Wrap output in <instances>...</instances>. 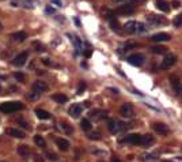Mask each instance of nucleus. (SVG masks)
Masks as SVG:
<instances>
[{
	"label": "nucleus",
	"mask_w": 182,
	"mask_h": 162,
	"mask_svg": "<svg viewBox=\"0 0 182 162\" xmlns=\"http://www.w3.org/2000/svg\"><path fill=\"white\" fill-rule=\"evenodd\" d=\"M129 125L125 123H121L118 120L116 119H110L107 121V130L112 132V134H120V132H123V131L128 130Z\"/></svg>",
	"instance_id": "nucleus-1"
},
{
	"label": "nucleus",
	"mask_w": 182,
	"mask_h": 162,
	"mask_svg": "<svg viewBox=\"0 0 182 162\" xmlns=\"http://www.w3.org/2000/svg\"><path fill=\"white\" fill-rule=\"evenodd\" d=\"M22 109H23V104L19 102V101H10V102L0 104V110L3 113H12Z\"/></svg>",
	"instance_id": "nucleus-2"
},
{
	"label": "nucleus",
	"mask_w": 182,
	"mask_h": 162,
	"mask_svg": "<svg viewBox=\"0 0 182 162\" xmlns=\"http://www.w3.org/2000/svg\"><path fill=\"white\" fill-rule=\"evenodd\" d=\"M135 12V6L133 3H124V4H120L118 7L116 8V14L120 15H130Z\"/></svg>",
	"instance_id": "nucleus-3"
},
{
	"label": "nucleus",
	"mask_w": 182,
	"mask_h": 162,
	"mask_svg": "<svg viewBox=\"0 0 182 162\" xmlns=\"http://www.w3.org/2000/svg\"><path fill=\"white\" fill-rule=\"evenodd\" d=\"M177 61V56L175 55H167L165 59L162 60L161 66H159V70H170Z\"/></svg>",
	"instance_id": "nucleus-4"
},
{
	"label": "nucleus",
	"mask_w": 182,
	"mask_h": 162,
	"mask_svg": "<svg viewBox=\"0 0 182 162\" xmlns=\"http://www.w3.org/2000/svg\"><path fill=\"white\" fill-rule=\"evenodd\" d=\"M128 63L132 64V66H135V67H140V66H143L144 64V56L141 55V53H135V55H130L129 57H128Z\"/></svg>",
	"instance_id": "nucleus-5"
},
{
	"label": "nucleus",
	"mask_w": 182,
	"mask_h": 162,
	"mask_svg": "<svg viewBox=\"0 0 182 162\" xmlns=\"http://www.w3.org/2000/svg\"><path fill=\"white\" fill-rule=\"evenodd\" d=\"M120 114L126 119H130V117L135 116V110H133V106L130 104H124L121 108H120Z\"/></svg>",
	"instance_id": "nucleus-6"
},
{
	"label": "nucleus",
	"mask_w": 182,
	"mask_h": 162,
	"mask_svg": "<svg viewBox=\"0 0 182 162\" xmlns=\"http://www.w3.org/2000/svg\"><path fill=\"white\" fill-rule=\"evenodd\" d=\"M120 142H126L129 145H141V135L139 134H130L125 136V139H121Z\"/></svg>",
	"instance_id": "nucleus-7"
},
{
	"label": "nucleus",
	"mask_w": 182,
	"mask_h": 162,
	"mask_svg": "<svg viewBox=\"0 0 182 162\" xmlns=\"http://www.w3.org/2000/svg\"><path fill=\"white\" fill-rule=\"evenodd\" d=\"M27 57H29V53L27 52L19 53V55H18V56H15V59L12 60V64H14V66H16V67H21V66L26 64V61H27Z\"/></svg>",
	"instance_id": "nucleus-8"
},
{
	"label": "nucleus",
	"mask_w": 182,
	"mask_h": 162,
	"mask_svg": "<svg viewBox=\"0 0 182 162\" xmlns=\"http://www.w3.org/2000/svg\"><path fill=\"white\" fill-rule=\"evenodd\" d=\"M151 40L155 41V42H165V41H170L171 40V35L168 33H156V34H154L151 37Z\"/></svg>",
	"instance_id": "nucleus-9"
},
{
	"label": "nucleus",
	"mask_w": 182,
	"mask_h": 162,
	"mask_svg": "<svg viewBox=\"0 0 182 162\" xmlns=\"http://www.w3.org/2000/svg\"><path fill=\"white\" fill-rule=\"evenodd\" d=\"M137 25H139V22L129 21L124 25V30H125L126 33H129V34H136L137 33Z\"/></svg>",
	"instance_id": "nucleus-10"
},
{
	"label": "nucleus",
	"mask_w": 182,
	"mask_h": 162,
	"mask_svg": "<svg viewBox=\"0 0 182 162\" xmlns=\"http://www.w3.org/2000/svg\"><path fill=\"white\" fill-rule=\"evenodd\" d=\"M82 112H83V105H80V104H74L68 109V113L72 117H79V114H82Z\"/></svg>",
	"instance_id": "nucleus-11"
},
{
	"label": "nucleus",
	"mask_w": 182,
	"mask_h": 162,
	"mask_svg": "<svg viewBox=\"0 0 182 162\" xmlns=\"http://www.w3.org/2000/svg\"><path fill=\"white\" fill-rule=\"evenodd\" d=\"M152 128H154L155 132L159 135H167L168 134V127L163 123H154L152 124Z\"/></svg>",
	"instance_id": "nucleus-12"
},
{
	"label": "nucleus",
	"mask_w": 182,
	"mask_h": 162,
	"mask_svg": "<svg viewBox=\"0 0 182 162\" xmlns=\"http://www.w3.org/2000/svg\"><path fill=\"white\" fill-rule=\"evenodd\" d=\"M33 90L37 93H44L48 90V85L42 81H35L34 83H33Z\"/></svg>",
	"instance_id": "nucleus-13"
},
{
	"label": "nucleus",
	"mask_w": 182,
	"mask_h": 162,
	"mask_svg": "<svg viewBox=\"0 0 182 162\" xmlns=\"http://www.w3.org/2000/svg\"><path fill=\"white\" fill-rule=\"evenodd\" d=\"M147 21L150 23H152V25H163V23H166V21L162 17H158V15H154V14L147 15Z\"/></svg>",
	"instance_id": "nucleus-14"
},
{
	"label": "nucleus",
	"mask_w": 182,
	"mask_h": 162,
	"mask_svg": "<svg viewBox=\"0 0 182 162\" xmlns=\"http://www.w3.org/2000/svg\"><path fill=\"white\" fill-rule=\"evenodd\" d=\"M155 143V138L152 136V135L147 134V135H143L141 136V145L144 146V147H150V146H152Z\"/></svg>",
	"instance_id": "nucleus-15"
},
{
	"label": "nucleus",
	"mask_w": 182,
	"mask_h": 162,
	"mask_svg": "<svg viewBox=\"0 0 182 162\" xmlns=\"http://www.w3.org/2000/svg\"><path fill=\"white\" fill-rule=\"evenodd\" d=\"M156 8L163 12H168L170 11V4L166 0H156Z\"/></svg>",
	"instance_id": "nucleus-16"
},
{
	"label": "nucleus",
	"mask_w": 182,
	"mask_h": 162,
	"mask_svg": "<svg viewBox=\"0 0 182 162\" xmlns=\"http://www.w3.org/2000/svg\"><path fill=\"white\" fill-rule=\"evenodd\" d=\"M56 145H57V147H59L61 151H67V150L70 148V142L65 140V139H63V138H59V139H57Z\"/></svg>",
	"instance_id": "nucleus-17"
},
{
	"label": "nucleus",
	"mask_w": 182,
	"mask_h": 162,
	"mask_svg": "<svg viewBox=\"0 0 182 162\" xmlns=\"http://www.w3.org/2000/svg\"><path fill=\"white\" fill-rule=\"evenodd\" d=\"M7 132H8V135L10 136H14V138H18V139H23V138L26 136L22 131H19V130H16V128H8L7 130Z\"/></svg>",
	"instance_id": "nucleus-18"
},
{
	"label": "nucleus",
	"mask_w": 182,
	"mask_h": 162,
	"mask_svg": "<svg viewBox=\"0 0 182 162\" xmlns=\"http://www.w3.org/2000/svg\"><path fill=\"white\" fill-rule=\"evenodd\" d=\"M11 38L14 40V41H16V42H22V41H25L27 38V34L25 32H16L11 35Z\"/></svg>",
	"instance_id": "nucleus-19"
},
{
	"label": "nucleus",
	"mask_w": 182,
	"mask_h": 162,
	"mask_svg": "<svg viewBox=\"0 0 182 162\" xmlns=\"http://www.w3.org/2000/svg\"><path fill=\"white\" fill-rule=\"evenodd\" d=\"M107 18H109V22H110V26H112L113 30H114V32H120V23L116 19V17L110 14V15H107Z\"/></svg>",
	"instance_id": "nucleus-20"
},
{
	"label": "nucleus",
	"mask_w": 182,
	"mask_h": 162,
	"mask_svg": "<svg viewBox=\"0 0 182 162\" xmlns=\"http://www.w3.org/2000/svg\"><path fill=\"white\" fill-rule=\"evenodd\" d=\"M68 37H70L71 41L74 42V45H75V48H76L77 52L83 50V48H82V41H80V38H77L76 35H74V34H68Z\"/></svg>",
	"instance_id": "nucleus-21"
},
{
	"label": "nucleus",
	"mask_w": 182,
	"mask_h": 162,
	"mask_svg": "<svg viewBox=\"0 0 182 162\" xmlns=\"http://www.w3.org/2000/svg\"><path fill=\"white\" fill-rule=\"evenodd\" d=\"M88 116H90L91 119H98V120L99 119H105L106 112H102V110H99V109H95V110H91Z\"/></svg>",
	"instance_id": "nucleus-22"
},
{
	"label": "nucleus",
	"mask_w": 182,
	"mask_h": 162,
	"mask_svg": "<svg viewBox=\"0 0 182 162\" xmlns=\"http://www.w3.org/2000/svg\"><path fill=\"white\" fill-rule=\"evenodd\" d=\"M18 154L21 155V157H23V158L29 157V155H30V148H29V146H26V145L19 146V147H18Z\"/></svg>",
	"instance_id": "nucleus-23"
},
{
	"label": "nucleus",
	"mask_w": 182,
	"mask_h": 162,
	"mask_svg": "<svg viewBox=\"0 0 182 162\" xmlns=\"http://www.w3.org/2000/svg\"><path fill=\"white\" fill-rule=\"evenodd\" d=\"M34 112H35V114H37V117H38V119H41V120L50 119V113L46 112V110H44V109H35Z\"/></svg>",
	"instance_id": "nucleus-24"
},
{
	"label": "nucleus",
	"mask_w": 182,
	"mask_h": 162,
	"mask_svg": "<svg viewBox=\"0 0 182 162\" xmlns=\"http://www.w3.org/2000/svg\"><path fill=\"white\" fill-rule=\"evenodd\" d=\"M52 98L56 101L57 104H65L67 101H68V98H67L65 94H61V93H59V94H53Z\"/></svg>",
	"instance_id": "nucleus-25"
},
{
	"label": "nucleus",
	"mask_w": 182,
	"mask_h": 162,
	"mask_svg": "<svg viewBox=\"0 0 182 162\" xmlns=\"http://www.w3.org/2000/svg\"><path fill=\"white\" fill-rule=\"evenodd\" d=\"M168 82H170V83H171V86H173V89H175V90H178V82H179V79L177 76H175V75H171V76L168 78Z\"/></svg>",
	"instance_id": "nucleus-26"
},
{
	"label": "nucleus",
	"mask_w": 182,
	"mask_h": 162,
	"mask_svg": "<svg viewBox=\"0 0 182 162\" xmlns=\"http://www.w3.org/2000/svg\"><path fill=\"white\" fill-rule=\"evenodd\" d=\"M34 143L38 147H45V140H44V138L39 136V135H35L34 136Z\"/></svg>",
	"instance_id": "nucleus-27"
},
{
	"label": "nucleus",
	"mask_w": 182,
	"mask_h": 162,
	"mask_svg": "<svg viewBox=\"0 0 182 162\" xmlns=\"http://www.w3.org/2000/svg\"><path fill=\"white\" fill-rule=\"evenodd\" d=\"M80 125H82V128H83L84 131H91V128H92V125H91V123H90V120H87V119L82 120Z\"/></svg>",
	"instance_id": "nucleus-28"
},
{
	"label": "nucleus",
	"mask_w": 182,
	"mask_h": 162,
	"mask_svg": "<svg viewBox=\"0 0 182 162\" xmlns=\"http://www.w3.org/2000/svg\"><path fill=\"white\" fill-rule=\"evenodd\" d=\"M151 50H152V53L162 55V53L166 52V48H165V46H161V45H156V46H152V48H151Z\"/></svg>",
	"instance_id": "nucleus-29"
},
{
	"label": "nucleus",
	"mask_w": 182,
	"mask_h": 162,
	"mask_svg": "<svg viewBox=\"0 0 182 162\" xmlns=\"http://www.w3.org/2000/svg\"><path fill=\"white\" fill-rule=\"evenodd\" d=\"M61 128H63L64 130V132H65V134H74V127H72V125H71V124H67V123H63L61 124Z\"/></svg>",
	"instance_id": "nucleus-30"
},
{
	"label": "nucleus",
	"mask_w": 182,
	"mask_h": 162,
	"mask_svg": "<svg viewBox=\"0 0 182 162\" xmlns=\"http://www.w3.org/2000/svg\"><path fill=\"white\" fill-rule=\"evenodd\" d=\"M173 23H174L175 27H181L182 26V14L177 15V17L174 18V21H173Z\"/></svg>",
	"instance_id": "nucleus-31"
},
{
	"label": "nucleus",
	"mask_w": 182,
	"mask_h": 162,
	"mask_svg": "<svg viewBox=\"0 0 182 162\" xmlns=\"http://www.w3.org/2000/svg\"><path fill=\"white\" fill-rule=\"evenodd\" d=\"M15 79H16L18 82H25L26 81V75L23 74V72H15Z\"/></svg>",
	"instance_id": "nucleus-32"
},
{
	"label": "nucleus",
	"mask_w": 182,
	"mask_h": 162,
	"mask_svg": "<svg viewBox=\"0 0 182 162\" xmlns=\"http://www.w3.org/2000/svg\"><path fill=\"white\" fill-rule=\"evenodd\" d=\"M88 139L90 140H99L101 139V134L99 132H91V134H88Z\"/></svg>",
	"instance_id": "nucleus-33"
},
{
	"label": "nucleus",
	"mask_w": 182,
	"mask_h": 162,
	"mask_svg": "<svg viewBox=\"0 0 182 162\" xmlns=\"http://www.w3.org/2000/svg\"><path fill=\"white\" fill-rule=\"evenodd\" d=\"M136 46H137L136 42H126V44H124L123 50L125 52V50H129V49H132V48H136Z\"/></svg>",
	"instance_id": "nucleus-34"
},
{
	"label": "nucleus",
	"mask_w": 182,
	"mask_h": 162,
	"mask_svg": "<svg viewBox=\"0 0 182 162\" xmlns=\"http://www.w3.org/2000/svg\"><path fill=\"white\" fill-rule=\"evenodd\" d=\"M45 155H46V158L50 159V161H53V162H56L57 159H59V158H57V155H56V154H53V153H50V151H48Z\"/></svg>",
	"instance_id": "nucleus-35"
},
{
	"label": "nucleus",
	"mask_w": 182,
	"mask_h": 162,
	"mask_svg": "<svg viewBox=\"0 0 182 162\" xmlns=\"http://www.w3.org/2000/svg\"><path fill=\"white\" fill-rule=\"evenodd\" d=\"M158 158V154H144V159H148V161H154Z\"/></svg>",
	"instance_id": "nucleus-36"
},
{
	"label": "nucleus",
	"mask_w": 182,
	"mask_h": 162,
	"mask_svg": "<svg viewBox=\"0 0 182 162\" xmlns=\"http://www.w3.org/2000/svg\"><path fill=\"white\" fill-rule=\"evenodd\" d=\"M29 98L33 99V101H35V99H38L39 98V94L37 91H32L30 94H29Z\"/></svg>",
	"instance_id": "nucleus-37"
},
{
	"label": "nucleus",
	"mask_w": 182,
	"mask_h": 162,
	"mask_svg": "<svg viewBox=\"0 0 182 162\" xmlns=\"http://www.w3.org/2000/svg\"><path fill=\"white\" fill-rule=\"evenodd\" d=\"M33 46H34L35 50H38V52H42V50L45 49V48H44V46H42L39 42H33Z\"/></svg>",
	"instance_id": "nucleus-38"
},
{
	"label": "nucleus",
	"mask_w": 182,
	"mask_h": 162,
	"mask_svg": "<svg viewBox=\"0 0 182 162\" xmlns=\"http://www.w3.org/2000/svg\"><path fill=\"white\" fill-rule=\"evenodd\" d=\"M84 90H86V83H84V82H80V85H79V89H77V94H82Z\"/></svg>",
	"instance_id": "nucleus-39"
},
{
	"label": "nucleus",
	"mask_w": 182,
	"mask_h": 162,
	"mask_svg": "<svg viewBox=\"0 0 182 162\" xmlns=\"http://www.w3.org/2000/svg\"><path fill=\"white\" fill-rule=\"evenodd\" d=\"M18 123L21 124V125H22V127H23V128H26V130H30V127H29V124L26 123V121H23V120H21V119H19V120H18Z\"/></svg>",
	"instance_id": "nucleus-40"
},
{
	"label": "nucleus",
	"mask_w": 182,
	"mask_h": 162,
	"mask_svg": "<svg viewBox=\"0 0 182 162\" xmlns=\"http://www.w3.org/2000/svg\"><path fill=\"white\" fill-rule=\"evenodd\" d=\"M34 162H45V159L42 158V155H35V157H34Z\"/></svg>",
	"instance_id": "nucleus-41"
},
{
	"label": "nucleus",
	"mask_w": 182,
	"mask_h": 162,
	"mask_svg": "<svg viewBox=\"0 0 182 162\" xmlns=\"http://www.w3.org/2000/svg\"><path fill=\"white\" fill-rule=\"evenodd\" d=\"M83 55H84V57H91V49H84Z\"/></svg>",
	"instance_id": "nucleus-42"
},
{
	"label": "nucleus",
	"mask_w": 182,
	"mask_h": 162,
	"mask_svg": "<svg viewBox=\"0 0 182 162\" xmlns=\"http://www.w3.org/2000/svg\"><path fill=\"white\" fill-rule=\"evenodd\" d=\"M45 12H46V14H53V12H54V8H52V7H49V6H48V7L45 8Z\"/></svg>",
	"instance_id": "nucleus-43"
},
{
	"label": "nucleus",
	"mask_w": 182,
	"mask_h": 162,
	"mask_svg": "<svg viewBox=\"0 0 182 162\" xmlns=\"http://www.w3.org/2000/svg\"><path fill=\"white\" fill-rule=\"evenodd\" d=\"M179 6H181V3H179L178 0H174V1H173V7L174 8H179Z\"/></svg>",
	"instance_id": "nucleus-44"
},
{
	"label": "nucleus",
	"mask_w": 182,
	"mask_h": 162,
	"mask_svg": "<svg viewBox=\"0 0 182 162\" xmlns=\"http://www.w3.org/2000/svg\"><path fill=\"white\" fill-rule=\"evenodd\" d=\"M42 63L45 64V66H50L52 61H50V59H42Z\"/></svg>",
	"instance_id": "nucleus-45"
},
{
	"label": "nucleus",
	"mask_w": 182,
	"mask_h": 162,
	"mask_svg": "<svg viewBox=\"0 0 182 162\" xmlns=\"http://www.w3.org/2000/svg\"><path fill=\"white\" fill-rule=\"evenodd\" d=\"M144 0H128V3H143Z\"/></svg>",
	"instance_id": "nucleus-46"
},
{
	"label": "nucleus",
	"mask_w": 182,
	"mask_h": 162,
	"mask_svg": "<svg viewBox=\"0 0 182 162\" xmlns=\"http://www.w3.org/2000/svg\"><path fill=\"white\" fill-rule=\"evenodd\" d=\"M11 6H12V7H18V1L12 0V1H11Z\"/></svg>",
	"instance_id": "nucleus-47"
},
{
	"label": "nucleus",
	"mask_w": 182,
	"mask_h": 162,
	"mask_svg": "<svg viewBox=\"0 0 182 162\" xmlns=\"http://www.w3.org/2000/svg\"><path fill=\"white\" fill-rule=\"evenodd\" d=\"M109 90H110V91H113L114 94H118V90H117V89H112V87H110Z\"/></svg>",
	"instance_id": "nucleus-48"
},
{
	"label": "nucleus",
	"mask_w": 182,
	"mask_h": 162,
	"mask_svg": "<svg viewBox=\"0 0 182 162\" xmlns=\"http://www.w3.org/2000/svg\"><path fill=\"white\" fill-rule=\"evenodd\" d=\"M53 3L56 4V6H59V7H60V6H61V1H60V0H54Z\"/></svg>",
	"instance_id": "nucleus-49"
},
{
	"label": "nucleus",
	"mask_w": 182,
	"mask_h": 162,
	"mask_svg": "<svg viewBox=\"0 0 182 162\" xmlns=\"http://www.w3.org/2000/svg\"><path fill=\"white\" fill-rule=\"evenodd\" d=\"M110 162H121V161H120L118 158H116V157H114V158H112V161H110Z\"/></svg>",
	"instance_id": "nucleus-50"
},
{
	"label": "nucleus",
	"mask_w": 182,
	"mask_h": 162,
	"mask_svg": "<svg viewBox=\"0 0 182 162\" xmlns=\"http://www.w3.org/2000/svg\"><path fill=\"white\" fill-rule=\"evenodd\" d=\"M75 23H76L77 26H80V21H79V19H77V18H75Z\"/></svg>",
	"instance_id": "nucleus-51"
},
{
	"label": "nucleus",
	"mask_w": 182,
	"mask_h": 162,
	"mask_svg": "<svg viewBox=\"0 0 182 162\" xmlns=\"http://www.w3.org/2000/svg\"><path fill=\"white\" fill-rule=\"evenodd\" d=\"M179 93H181V97H182V86H181V89H179Z\"/></svg>",
	"instance_id": "nucleus-52"
},
{
	"label": "nucleus",
	"mask_w": 182,
	"mask_h": 162,
	"mask_svg": "<svg viewBox=\"0 0 182 162\" xmlns=\"http://www.w3.org/2000/svg\"><path fill=\"white\" fill-rule=\"evenodd\" d=\"M163 162H173V161H163Z\"/></svg>",
	"instance_id": "nucleus-53"
},
{
	"label": "nucleus",
	"mask_w": 182,
	"mask_h": 162,
	"mask_svg": "<svg viewBox=\"0 0 182 162\" xmlns=\"http://www.w3.org/2000/svg\"><path fill=\"white\" fill-rule=\"evenodd\" d=\"M0 30H1V23H0Z\"/></svg>",
	"instance_id": "nucleus-54"
},
{
	"label": "nucleus",
	"mask_w": 182,
	"mask_h": 162,
	"mask_svg": "<svg viewBox=\"0 0 182 162\" xmlns=\"http://www.w3.org/2000/svg\"><path fill=\"white\" fill-rule=\"evenodd\" d=\"M0 162H6V161H0Z\"/></svg>",
	"instance_id": "nucleus-55"
}]
</instances>
